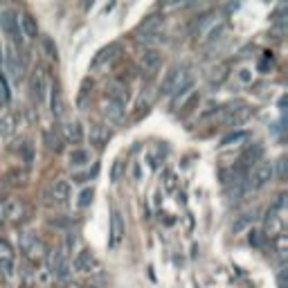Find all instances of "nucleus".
<instances>
[{
    "label": "nucleus",
    "instance_id": "f257e3e1",
    "mask_svg": "<svg viewBox=\"0 0 288 288\" xmlns=\"http://www.w3.org/2000/svg\"><path fill=\"white\" fill-rule=\"evenodd\" d=\"M221 34H225V23L221 14L216 12H207L200 18H196L194 23V38L200 43H210L214 38H218Z\"/></svg>",
    "mask_w": 288,
    "mask_h": 288
},
{
    "label": "nucleus",
    "instance_id": "f03ea898",
    "mask_svg": "<svg viewBox=\"0 0 288 288\" xmlns=\"http://www.w3.org/2000/svg\"><path fill=\"white\" fill-rule=\"evenodd\" d=\"M189 83H194L192 75H189V68L176 65V68H171V70L167 72L165 81H162V86H160V93L162 95H176L178 90L189 86Z\"/></svg>",
    "mask_w": 288,
    "mask_h": 288
},
{
    "label": "nucleus",
    "instance_id": "7ed1b4c3",
    "mask_svg": "<svg viewBox=\"0 0 288 288\" xmlns=\"http://www.w3.org/2000/svg\"><path fill=\"white\" fill-rule=\"evenodd\" d=\"M246 189H261L264 185H268L272 180V162L259 160L250 171V178H246Z\"/></svg>",
    "mask_w": 288,
    "mask_h": 288
},
{
    "label": "nucleus",
    "instance_id": "20e7f679",
    "mask_svg": "<svg viewBox=\"0 0 288 288\" xmlns=\"http://www.w3.org/2000/svg\"><path fill=\"white\" fill-rule=\"evenodd\" d=\"M0 25H2L5 34L9 36L12 41H16L18 45L23 43V30H20V25H18V16L12 9H5V12L0 14Z\"/></svg>",
    "mask_w": 288,
    "mask_h": 288
},
{
    "label": "nucleus",
    "instance_id": "39448f33",
    "mask_svg": "<svg viewBox=\"0 0 288 288\" xmlns=\"http://www.w3.org/2000/svg\"><path fill=\"white\" fill-rule=\"evenodd\" d=\"M47 268H50V272L57 279H65V277L70 275V266H68V261H65L61 250H50L47 252Z\"/></svg>",
    "mask_w": 288,
    "mask_h": 288
},
{
    "label": "nucleus",
    "instance_id": "423d86ee",
    "mask_svg": "<svg viewBox=\"0 0 288 288\" xmlns=\"http://www.w3.org/2000/svg\"><path fill=\"white\" fill-rule=\"evenodd\" d=\"M20 250L30 259H36V257H43V241L41 239H36V234H30V232H25L20 234Z\"/></svg>",
    "mask_w": 288,
    "mask_h": 288
},
{
    "label": "nucleus",
    "instance_id": "0eeeda50",
    "mask_svg": "<svg viewBox=\"0 0 288 288\" xmlns=\"http://www.w3.org/2000/svg\"><path fill=\"white\" fill-rule=\"evenodd\" d=\"M14 259H16L14 248L9 246L7 241L0 239V270H2V275H5V277H12L14 275Z\"/></svg>",
    "mask_w": 288,
    "mask_h": 288
},
{
    "label": "nucleus",
    "instance_id": "6e6552de",
    "mask_svg": "<svg viewBox=\"0 0 288 288\" xmlns=\"http://www.w3.org/2000/svg\"><path fill=\"white\" fill-rule=\"evenodd\" d=\"M122 239H124V221H122V214L115 210L113 216H111V234H108V246L115 250V248H119Z\"/></svg>",
    "mask_w": 288,
    "mask_h": 288
},
{
    "label": "nucleus",
    "instance_id": "1a4fd4ad",
    "mask_svg": "<svg viewBox=\"0 0 288 288\" xmlns=\"http://www.w3.org/2000/svg\"><path fill=\"white\" fill-rule=\"evenodd\" d=\"M160 65H162V57H160V52H155V50H147V52L140 57V68H142V72H147L149 77L155 75V72L160 70Z\"/></svg>",
    "mask_w": 288,
    "mask_h": 288
},
{
    "label": "nucleus",
    "instance_id": "9d476101",
    "mask_svg": "<svg viewBox=\"0 0 288 288\" xmlns=\"http://www.w3.org/2000/svg\"><path fill=\"white\" fill-rule=\"evenodd\" d=\"M160 27H162V16H158V14H153V16H147V18H144V20H142L140 25H137L135 36L140 38V36L160 34Z\"/></svg>",
    "mask_w": 288,
    "mask_h": 288
},
{
    "label": "nucleus",
    "instance_id": "9b49d317",
    "mask_svg": "<svg viewBox=\"0 0 288 288\" xmlns=\"http://www.w3.org/2000/svg\"><path fill=\"white\" fill-rule=\"evenodd\" d=\"M2 214L7 218H12V221H20V218L27 216V205H25L20 198H9L2 207Z\"/></svg>",
    "mask_w": 288,
    "mask_h": 288
},
{
    "label": "nucleus",
    "instance_id": "f8f14e48",
    "mask_svg": "<svg viewBox=\"0 0 288 288\" xmlns=\"http://www.w3.org/2000/svg\"><path fill=\"white\" fill-rule=\"evenodd\" d=\"M119 52H122V45H119V43H111V45H106L104 50H99V52H97V57H95L93 65H95V68H99V65L111 63L113 59H117V54H119Z\"/></svg>",
    "mask_w": 288,
    "mask_h": 288
},
{
    "label": "nucleus",
    "instance_id": "ddd939ff",
    "mask_svg": "<svg viewBox=\"0 0 288 288\" xmlns=\"http://www.w3.org/2000/svg\"><path fill=\"white\" fill-rule=\"evenodd\" d=\"M252 115V111L248 106H239V108H230V113H228V117H225V124H228L230 129H236V126H241L243 122H246L248 117Z\"/></svg>",
    "mask_w": 288,
    "mask_h": 288
},
{
    "label": "nucleus",
    "instance_id": "4468645a",
    "mask_svg": "<svg viewBox=\"0 0 288 288\" xmlns=\"http://www.w3.org/2000/svg\"><path fill=\"white\" fill-rule=\"evenodd\" d=\"M61 131H63V137L68 144H81L83 140V129L79 122H65L63 126H61Z\"/></svg>",
    "mask_w": 288,
    "mask_h": 288
},
{
    "label": "nucleus",
    "instance_id": "2eb2a0df",
    "mask_svg": "<svg viewBox=\"0 0 288 288\" xmlns=\"http://www.w3.org/2000/svg\"><path fill=\"white\" fill-rule=\"evenodd\" d=\"M5 61H7V72H9L12 79H18V77L23 75V61H20V57L16 54V47H12V50L5 54Z\"/></svg>",
    "mask_w": 288,
    "mask_h": 288
},
{
    "label": "nucleus",
    "instance_id": "dca6fc26",
    "mask_svg": "<svg viewBox=\"0 0 288 288\" xmlns=\"http://www.w3.org/2000/svg\"><path fill=\"white\" fill-rule=\"evenodd\" d=\"M124 113H126V106H124V104H119V101H115V99L104 101V115H106L111 122H122Z\"/></svg>",
    "mask_w": 288,
    "mask_h": 288
},
{
    "label": "nucleus",
    "instance_id": "f3484780",
    "mask_svg": "<svg viewBox=\"0 0 288 288\" xmlns=\"http://www.w3.org/2000/svg\"><path fill=\"white\" fill-rule=\"evenodd\" d=\"M45 88H47L45 72H43V70H36L34 75H32V93H34V97H36L38 101L45 97Z\"/></svg>",
    "mask_w": 288,
    "mask_h": 288
},
{
    "label": "nucleus",
    "instance_id": "a211bd4d",
    "mask_svg": "<svg viewBox=\"0 0 288 288\" xmlns=\"http://www.w3.org/2000/svg\"><path fill=\"white\" fill-rule=\"evenodd\" d=\"M108 140H111V131H108L106 126L95 124L93 129H90V142H93L95 147H104Z\"/></svg>",
    "mask_w": 288,
    "mask_h": 288
},
{
    "label": "nucleus",
    "instance_id": "6ab92c4d",
    "mask_svg": "<svg viewBox=\"0 0 288 288\" xmlns=\"http://www.w3.org/2000/svg\"><path fill=\"white\" fill-rule=\"evenodd\" d=\"M50 106H52V115H54V117H63L65 101H63V95H61L59 88L50 90Z\"/></svg>",
    "mask_w": 288,
    "mask_h": 288
},
{
    "label": "nucleus",
    "instance_id": "aec40b11",
    "mask_svg": "<svg viewBox=\"0 0 288 288\" xmlns=\"http://www.w3.org/2000/svg\"><path fill=\"white\" fill-rule=\"evenodd\" d=\"M52 198L57 200V203H61V205L68 203V200H70V185L65 180H57L52 185Z\"/></svg>",
    "mask_w": 288,
    "mask_h": 288
},
{
    "label": "nucleus",
    "instance_id": "412c9836",
    "mask_svg": "<svg viewBox=\"0 0 288 288\" xmlns=\"http://www.w3.org/2000/svg\"><path fill=\"white\" fill-rule=\"evenodd\" d=\"M95 266V257H93V252L90 250H81V252L77 254V259H75V268L79 272H90V268Z\"/></svg>",
    "mask_w": 288,
    "mask_h": 288
},
{
    "label": "nucleus",
    "instance_id": "4be33fe9",
    "mask_svg": "<svg viewBox=\"0 0 288 288\" xmlns=\"http://www.w3.org/2000/svg\"><path fill=\"white\" fill-rule=\"evenodd\" d=\"M108 99H115V101H119V104H124V106H126L129 90L124 88L122 83H111V86H108Z\"/></svg>",
    "mask_w": 288,
    "mask_h": 288
},
{
    "label": "nucleus",
    "instance_id": "5701e85b",
    "mask_svg": "<svg viewBox=\"0 0 288 288\" xmlns=\"http://www.w3.org/2000/svg\"><path fill=\"white\" fill-rule=\"evenodd\" d=\"M20 30L30 36V38H36V36H38V25H36L32 14H25V16L20 18Z\"/></svg>",
    "mask_w": 288,
    "mask_h": 288
},
{
    "label": "nucleus",
    "instance_id": "b1692460",
    "mask_svg": "<svg viewBox=\"0 0 288 288\" xmlns=\"http://www.w3.org/2000/svg\"><path fill=\"white\" fill-rule=\"evenodd\" d=\"M192 95H194V83H189V86L180 88L176 95H173V101H171V104H173V108H182V106H185V101H187Z\"/></svg>",
    "mask_w": 288,
    "mask_h": 288
},
{
    "label": "nucleus",
    "instance_id": "393cba45",
    "mask_svg": "<svg viewBox=\"0 0 288 288\" xmlns=\"http://www.w3.org/2000/svg\"><path fill=\"white\" fill-rule=\"evenodd\" d=\"M282 232V221L275 212H268V218H266V234L268 236H277Z\"/></svg>",
    "mask_w": 288,
    "mask_h": 288
},
{
    "label": "nucleus",
    "instance_id": "a878e982",
    "mask_svg": "<svg viewBox=\"0 0 288 288\" xmlns=\"http://www.w3.org/2000/svg\"><path fill=\"white\" fill-rule=\"evenodd\" d=\"M12 99V90H9V83H7V77H5V70L0 68V108L7 106Z\"/></svg>",
    "mask_w": 288,
    "mask_h": 288
},
{
    "label": "nucleus",
    "instance_id": "bb28decb",
    "mask_svg": "<svg viewBox=\"0 0 288 288\" xmlns=\"http://www.w3.org/2000/svg\"><path fill=\"white\" fill-rule=\"evenodd\" d=\"M90 162V153L86 149H72L70 153V165L72 167H83Z\"/></svg>",
    "mask_w": 288,
    "mask_h": 288
},
{
    "label": "nucleus",
    "instance_id": "cd10ccee",
    "mask_svg": "<svg viewBox=\"0 0 288 288\" xmlns=\"http://www.w3.org/2000/svg\"><path fill=\"white\" fill-rule=\"evenodd\" d=\"M45 142H47V149L54 153H59L61 151V137L54 133V131H47L45 133Z\"/></svg>",
    "mask_w": 288,
    "mask_h": 288
},
{
    "label": "nucleus",
    "instance_id": "c85d7f7f",
    "mask_svg": "<svg viewBox=\"0 0 288 288\" xmlns=\"http://www.w3.org/2000/svg\"><path fill=\"white\" fill-rule=\"evenodd\" d=\"M43 47H45V52H47V57H50V59H59V50H57V43L52 41V38H50V36H45V38H43Z\"/></svg>",
    "mask_w": 288,
    "mask_h": 288
},
{
    "label": "nucleus",
    "instance_id": "c756f323",
    "mask_svg": "<svg viewBox=\"0 0 288 288\" xmlns=\"http://www.w3.org/2000/svg\"><path fill=\"white\" fill-rule=\"evenodd\" d=\"M225 77H228V65H218L216 70H214V75L210 77V83H212V86L216 83V86H218V83H223Z\"/></svg>",
    "mask_w": 288,
    "mask_h": 288
},
{
    "label": "nucleus",
    "instance_id": "7c9ffc66",
    "mask_svg": "<svg viewBox=\"0 0 288 288\" xmlns=\"http://www.w3.org/2000/svg\"><path fill=\"white\" fill-rule=\"evenodd\" d=\"M122 173H124V160H115V162H113V169H111V180L119 182L122 180Z\"/></svg>",
    "mask_w": 288,
    "mask_h": 288
},
{
    "label": "nucleus",
    "instance_id": "2f4dec72",
    "mask_svg": "<svg viewBox=\"0 0 288 288\" xmlns=\"http://www.w3.org/2000/svg\"><path fill=\"white\" fill-rule=\"evenodd\" d=\"M93 194H95L93 187H86L81 194H79V200H77V205H79V207H88L90 203H93Z\"/></svg>",
    "mask_w": 288,
    "mask_h": 288
},
{
    "label": "nucleus",
    "instance_id": "473e14b6",
    "mask_svg": "<svg viewBox=\"0 0 288 288\" xmlns=\"http://www.w3.org/2000/svg\"><path fill=\"white\" fill-rule=\"evenodd\" d=\"M23 158H25V165L32 167V162H34V147H32L30 142L23 144Z\"/></svg>",
    "mask_w": 288,
    "mask_h": 288
},
{
    "label": "nucleus",
    "instance_id": "72a5a7b5",
    "mask_svg": "<svg viewBox=\"0 0 288 288\" xmlns=\"http://www.w3.org/2000/svg\"><path fill=\"white\" fill-rule=\"evenodd\" d=\"M272 176H277L279 180H284V178H286V160H284V158L277 160V169L272 167Z\"/></svg>",
    "mask_w": 288,
    "mask_h": 288
},
{
    "label": "nucleus",
    "instance_id": "f704fd0d",
    "mask_svg": "<svg viewBox=\"0 0 288 288\" xmlns=\"http://www.w3.org/2000/svg\"><path fill=\"white\" fill-rule=\"evenodd\" d=\"M12 124H14L12 117H0V133H2V135H9V133L14 131Z\"/></svg>",
    "mask_w": 288,
    "mask_h": 288
},
{
    "label": "nucleus",
    "instance_id": "c9c22d12",
    "mask_svg": "<svg viewBox=\"0 0 288 288\" xmlns=\"http://www.w3.org/2000/svg\"><path fill=\"white\" fill-rule=\"evenodd\" d=\"M250 221H252V214H243V216L239 218L234 225H232V230H234V232H241L243 228H248V223H250Z\"/></svg>",
    "mask_w": 288,
    "mask_h": 288
},
{
    "label": "nucleus",
    "instance_id": "e433bc0d",
    "mask_svg": "<svg viewBox=\"0 0 288 288\" xmlns=\"http://www.w3.org/2000/svg\"><path fill=\"white\" fill-rule=\"evenodd\" d=\"M241 140H246V133H232V135H228V137H223V147H228V144H232V142H241Z\"/></svg>",
    "mask_w": 288,
    "mask_h": 288
},
{
    "label": "nucleus",
    "instance_id": "4c0bfd02",
    "mask_svg": "<svg viewBox=\"0 0 288 288\" xmlns=\"http://www.w3.org/2000/svg\"><path fill=\"white\" fill-rule=\"evenodd\" d=\"M93 86L90 81H83L81 86V95H79V106H86V97H88V88Z\"/></svg>",
    "mask_w": 288,
    "mask_h": 288
},
{
    "label": "nucleus",
    "instance_id": "58836bf2",
    "mask_svg": "<svg viewBox=\"0 0 288 288\" xmlns=\"http://www.w3.org/2000/svg\"><path fill=\"white\" fill-rule=\"evenodd\" d=\"M250 243H252L254 248L264 246V236H261V232H250Z\"/></svg>",
    "mask_w": 288,
    "mask_h": 288
},
{
    "label": "nucleus",
    "instance_id": "ea45409f",
    "mask_svg": "<svg viewBox=\"0 0 288 288\" xmlns=\"http://www.w3.org/2000/svg\"><path fill=\"white\" fill-rule=\"evenodd\" d=\"M176 187V176L173 173H167V189H173Z\"/></svg>",
    "mask_w": 288,
    "mask_h": 288
},
{
    "label": "nucleus",
    "instance_id": "a19ab883",
    "mask_svg": "<svg viewBox=\"0 0 288 288\" xmlns=\"http://www.w3.org/2000/svg\"><path fill=\"white\" fill-rule=\"evenodd\" d=\"M239 79H241L243 83H248L250 79H252V75H250V70H241V75H239Z\"/></svg>",
    "mask_w": 288,
    "mask_h": 288
},
{
    "label": "nucleus",
    "instance_id": "79ce46f5",
    "mask_svg": "<svg viewBox=\"0 0 288 288\" xmlns=\"http://www.w3.org/2000/svg\"><path fill=\"white\" fill-rule=\"evenodd\" d=\"M277 282H279V288H286V270L279 272V277H277Z\"/></svg>",
    "mask_w": 288,
    "mask_h": 288
},
{
    "label": "nucleus",
    "instance_id": "37998d69",
    "mask_svg": "<svg viewBox=\"0 0 288 288\" xmlns=\"http://www.w3.org/2000/svg\"><path fill=\"white\" fill-rule=\"evenodd\" d=\"M75 232H70V236H68V248H75Z\"/></svg>",
    "mask_w": 288,
    "mask_h": 288
},
{
    "label": "nucleus",
    "instance_id": "c03bdc74",
    "mask_svg": "<svg viewBox=\"0 0 288 288\" xmlns=\"http://www.w3.org/2000/svg\"><path fill=\"white\" fill-rule=\"evenodd\" d=\"M0 59H2V47H0Z\"/></svg>",
    "mask_w": 288,
    "mask_h": 288
}]
</instances>
